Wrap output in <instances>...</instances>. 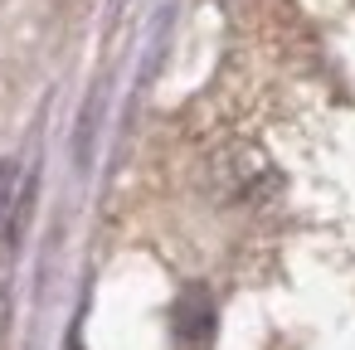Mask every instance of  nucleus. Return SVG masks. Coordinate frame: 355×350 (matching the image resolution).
Listing matches in <instances>:
<instances>
[{
  "mask_svg": "<svg viewBox=\"0 0 355 350\" xmlns=\"http://www.w3.org/2000/svg\"><path fill=\"white\" fill-rule=\"evenodd\" d=\"M214 340V301L205 287H190L175 306V350H209Z\"/></svg>",
  "mask_w": 355,
  "mask_h": 350,
  "instance_id": "1",
  "label": "nucleus"
},
{
  "mask_svg": "<svg viewBox=\"0 0 355 350\" xmlns=\"http://www.w3.org/2000/svg\"><path fill=\"white\" fill-rule=\"evenodd\" d=\"M20 190H25V170L15 161H0V238L10 234L15 209H20Z\"/></svg>",
  "mask_w": 355,
  "mask_h": 350,
  "instance_id": "2",
  "label": "nucleus"
}]
</instances>
